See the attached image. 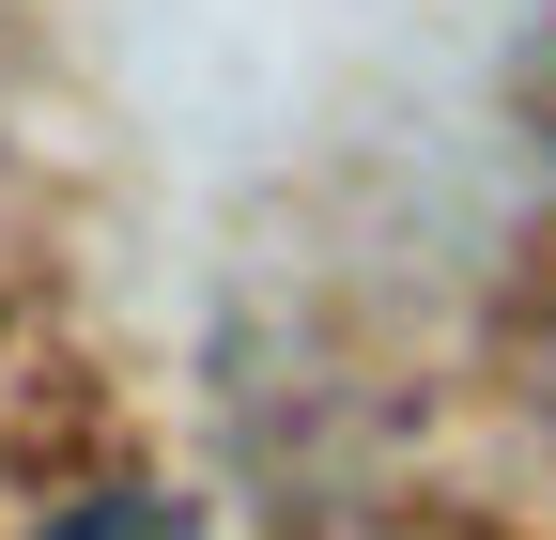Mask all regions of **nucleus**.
I'll return each instance as SVG.
<instances>
[{
    "label": "nucleus",
    "mask_w": 556,
    "mask_h": 540,
    "mask_svg": "<svg viewBox=\"0 0 556 540\" xmlns=\"http://www.w3.org/2000/svg\"><path fill=\"white\" fill-rule=\"evenodd\" d=\"M47 540H201V525H186L170 494H93V510H62Z\"/></svg>",
    "instance_id": "nucleus-1"
}]
</instances>
